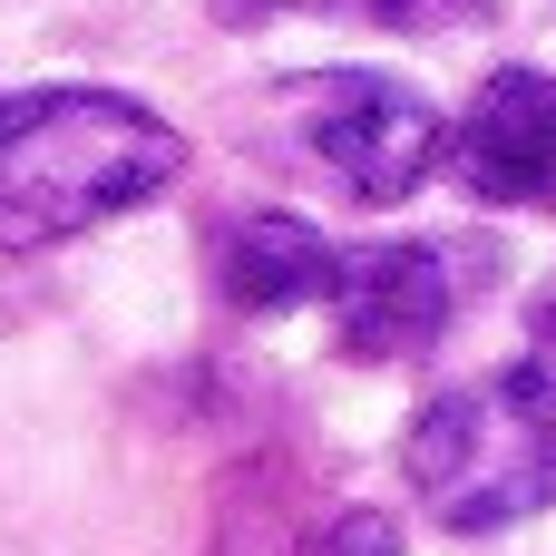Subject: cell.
I'll list each match as a JSON object with an SVG mask.
<instances>
[{
    "label": "cell",
    "mask_w": 556,
    "mask_h": 556,
    "mask_svg": "<svg viewBox=\"0 0 556 556\" xmlns=\"http://www.w3.org/2000/svg\"><path fill=\"white\" fill-rule=\"evenodd\" d=\"M186 137L117 88H29L0 98V254L68 244L147 195H166Z\"/></svg>",
    "instance_id": "cell-1"
},
{
    "label": "cell",
    "mask_w": 556,
    "mask_h": 556,
    "mask_svg": "<svg viewBox=\"0 0 556 556\" xmlns=\"http://www.w3.org/2000/svg\"><path fill=\"white\" fill-rule=\"evenodd\" d=\"M401 479H410L420 518H440L459 538L538 518L556 498V371L547 362H508L489 381L440 391L401 430Z\"/></svg>",
    "instance_id": "cell-2"
},
{
    "label": "cell",
    "mask_w": 556,
    "mask_h": 556,
    "mask_svg": "<svg viewBox=\"0 0 556 556\" xmlns=\"http://www.w3.org/2000/svg\"><path fill=\"white\" fill-rule=\"evenodd\" d=\"M274 127L293 137L303 166H323L342 195L362 205H401L410 186H430V166L450 156V127L420 88L381 78V68H303L274 88Z\"/></svg>",
    "instance_id": "cell-3"
},
{
    "label": "cell",
    "mask_w": 556,
    "mask_h": 556,
    "mask_svg": "<svg viewBox=\"0 0 556 556\" xmlns=\"http://www.w3.org/2000/svg\"><path fill=\"white\" fill-rule=\"evenodd\" d=\"M459 254L450 244H362L332 274V342L352 362H420L459 323Z\"/></svg>",
    "instance_id": "cell-4"
},
{
    "label": "cell",
    "mask_w": 556,
    "mask_h": 556,
    "mask_svg": "<svg viewBox=\"0 0 556 556\" xmlns=\"http://www.w3.org/2000/svg\"><path fill=\"white\" fill-rule=\"evenodd\" d=\"M450 166L479 205H547L556 195V68H489Z\"/></svg>",
    "instance_id": "cell-5"
},
{
    "label": "cell",
    "mask_w": 556,
    "mask_h": 556,
    "mask_svg": "<svg viewBox=\"0 0 556 556\" xmlns=\"http://www.w3.org/2000/svg\"><path fill=\"white\" fill-rule=\"evenodd\" d=\"M332 274L342 254L303 225V215H235L215 235V293L235 313H303V303H332Z\"/></svg>",
    "instance_id": "cell-6"
},
{
    "label": "cell",
    "mask_w": 556,
    "mask_h": 556,
    "mask_svg": "<svg viewBox=\"0 0 556 556\" xmlns=\"http://www.w3.org/2000/svg\"><path fill=\"white\" fill-rule=\"evenodd\" d=\"M225 29H264V20H362V29H450L479 0H205Z\"/></svg>",
    "instance_id": "cell-7"
},
{
    "label": "cell",
    "mask_w": 556,
    "mask_h": 556,
    "mask_svg": "<svg viewBox=\"0 0 556 556\" xmlns=\"http://www.w3.org/2000/svg\"><path fill=\"white\" fill-rule=\"evenodd\" d=\"M303 556H401V518H381V508H342Z\"/></svg>",
    "instance_id": "cell-8"
},
{
    "label": "cell",
    "mask_w": 556,
    "mask_h": 556,
    "mask_svg": "<svg viewBox=\"0 0 556 556\" xmlns=\"http://www.w3.org/2000/svg\"><path fill=\"white\" fill-rule=\"evenodd\" d=\"M528 332H538V352H528V362H547V371H556V283L538 293V313H528Z\"/></svg>",
    "instance_id": "cell-9"
}]
</instances>
